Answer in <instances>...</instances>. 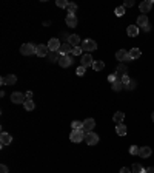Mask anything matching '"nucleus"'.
<instances>
[{"mask_svg":"<svg viewBox=\"0 0 154 173\" xmlns=\"http://www.w3.org/2000/svg\"><path fill=\"white\" fill-rule=\"evenodd\" d=\"M85 134H86V131L83 129L73 130L71 134H70V139H71V142H82V141L85 139Z\"/></svg>","mask_w":154,"mask_h":173,"instance_id":"obj_1","label":"nucleus"},{"mask_svg":"<svg viewBox=\"0 0 154 173\" xmlns=\"http://www.w3.org/2000/svg\"><path fill=\"white\" fill-rule=\"evenodd\" d=\"M36 48H37V45H33V43H23L22 48H20V53H22L23 56H31V54L36 53Z\"/></svg>","mask_w":154,"mask_h":173,"instance_id":"obj_2","label":"nucleus"},{"mask_svg":"<svg viewBox=\"0 0 154 173\" xmlns=\"http://www.w3.org/2000/svg\"><path fill=\"white\" fill-rule=\"evenodd\" d=\"M116 59H117L119 62H131V60H133L131 56H129V53H126V49H119V51L116 53Z\"/></svg>","mask_w":154,"mask_h":173,"instance_id":"obj_3","label":"nucleus"},{"mask_svg":"<svg viewBox=\"0 0 154 173\" xmlns=\"http://www.w3.org/2000/svg\"><path fill=\"white\" fill-rule=\"evenodd\" d=\"M73 62H74L73 54H66V56H62V57H60L59 65H60L62 68H68V67H71V65H73Z\"/></svg>","mask_w":154,"mask_h":173,"instance_id":"obj_4","label":"nucleus"},{"mask_svg":"<svg viewBox=\"0 0 154 173\" xmlns=\"http://www.w3.org/2000/svg\"><path fill=\"white\" fill-rule=\"evenodd\" d=\"M85 142H86L88 145H96V144L99 142V136H97L94 131H88V133L85 134Z\"/></svg>","mask_w":154,"mask_h":173,"instance_id":"obj_5","label":"nucleus"},{"mask_svg":"<svg viewBox=\"0 0 154 173\" xmlns=\"http://www.w3.org/2000/svg\"><path fill=\"white\" fill-rule=\"evenodd\" d=\"M80 46H82V49H86V51H94V49H97V43L94 42L93 39H85Z\"/></svg>","mask_w":154,"mask_h":173,"instance_id":"obj_6","label":"nucleus"},{"mask_svg":"<svg viewBox=\"0 0 154 173\" xmlns=\"http://www.w3.org/2000/svg\"><path fill=\"white\" fill-rule=\"evenodd\" d=\"M26 96L23 94V93H20V91H14L12 94H11V101L14 102V104H25V99Z\"/></svg>","mask_w":154,"mask_h":173,"instance_id":"obj_7","label":"nucleus"},{"mask_svg":"<svg viewBox=\"0 0 154 173\" xmlns=\"http://www.w3.org/2000/svg\"><path fill=\"white\" fill-rule=\"evenodd\" d=\"M151 8H153V0H145V2H142L140 5H139V9H140V12H150L151 11Z\"/></svg>","mask_w":154,"mask_h":173,"instance_id":"obj_8","label":"nucleus"},{"mask_svg":"<svg viewBox=\"0 0 154 173\" xmlns=\"http://www.w3.org/2000/svg\"><path fill=\"white\" fill-rule=\"evenodd\" d=\"M96 127V121L93 119V118H88V119H85L83 121V130L88 133V131H93Z\"/></svg>","mask_w":154,"mask_h":173,"instance_id":"obj_9","label":"nucleus"},{"mask_svg":"<svg viewBox=\"0 0 154 173\" xmlns=\"http://www.w3.org/2000/svg\"><path fill=\"white\" fill-rule=\"evenodd\" d=\"M11 142H12V136H11L9 133L2 131V134H0V144H2V147H3V145H9Z\"/></svg>","mask_w":154,"mask_h":173,"instance_id":"obj_10","label":"nucleus"},{"mask_svg":"<svg viewBox=\"0 0 154 173\" xmlns=\"http://www.w3.org/2000/svg\"><path fill=\"white\" fill-rule=\"evenodd\" d=\"M60 40L57 39V37H54V39H51L49 42H48V49L49 51H59V48H60Z\"/></svg>","mask_w":154,"mask_h":173,"instance_id":"obj_11","label":"nucleus"},{"mask_svg":"<svg viewBox=\"0 0 154 173\" xmlns=\"http://www.w3.org/2000/svg\"><path fill=\"white\" fill-rule=\"evenodd\" d=\"M93 63H94V59H93L91 54H85V56H82V67L88 68V67H93Z\"/></svg>","mask_w":154,"mask_h":173,"instance_id":"obj_12","label":"nucleus"},{"mask_svg":"<svg viewBox=\"0 0 154 173\" xmlns=\"http://www.w3.org/2000/svg\"><path fill=\"white\" fill-rule=\"evenodd\" d=\"M71 51H73V46L70 45V43H62L60 45V48H59V53L62 54V56H66V54H71Z\"/></svg>","mask_w":154,"mask_h":173,"instance_id":"obj_13","label":"nucleus"},{"mask_svg":"<svg viewBox=\"0 0 154 173\" xmlns=\"http://www.w3.org/2000/svg\"><path fill=\"white\" fill-rule=\"evenodd\" d=\"M48 53H49V49H48L46 45H37V48H36V54H37L38 57H45V56H48Z\"/></svg>","mask_w":154,"mask_h":173,"instance_id":"obj_14","label":"nucleus"},{"mask_svg":"<svg viewBox=\"0 0 154 173\" xmlns=\"http://www.w3.org/2000/svg\"><path fill=\"white\" fill-rule=\"evenodd\" d=\"M126 34H128L129 37H136V36L139 34V26H137V25H129V26L126 28Z\"/></svg>","mask_w":154,"mask_h":173,"instance_id":"obj_15","label":"nucleus"},{"mask_svg":"<svg viewBox=\"0 0 154 173\" xmlns=\"http://www.w3.org/2000/svg\"><path fill=\"white\" fill-rule=\"evenodd\" d=\"M46 57L49 59V62H59V60H60V57H62V54H60L59 51H49Z\"/></svg>","mask_w":154,"mask_h":173,"instance_id":"obj_16","label":"nucleus"},{"mask_svg":"<svg viewBox=\"0 0 154 173\" xmlns=\"http://www.w3.org/2000/svg\"><path fill=\"white\" fill-rule=\"evenodd\" d=\"M68 43L74 48V46H80V37L77 36V34H71V36H68Z\"/></svg>","mask_w":154,"mask_h":173,"instance_id":"obj_17","label":"nucleus"},{"mask_svg":"<svg viewBox=\"0 0 154 173\" xmlns=\"http://www.w3.org/2000/svg\"><path fill=\"white\" fill-rule=\"evenodd\" d=\"M65 22H66V25H68V26H71V28L77 26V17L74 16V14H68V16H66V19H65Z\"/></svg>","mask_w":154,"mask_h":173,"instance_id":"obj_18","label":"nucleus"},{"mask_svg":"<svg viewBox=\"0 0 154 173\" xmlns=\"http://www.w3.org/2000/svg\"><path fill=\"white\" fill-rule=\"evenodd\" d=\"M151 153H153V150L150 147H140V150H139V156L140 158H150Z\"/></svg>","mask_w":154,"mask_h":173,"instance_id":"obj_19","label":"nucleus"},{"mask_svg":"<svg viewBox=\"0 0 154 173\" xmlns=\"http://www.w3.org/2000/svg\"><path fill=\"white\" fill-rule=\"evenodd\" d=\"M126 73H128V68H126V65H123V63H122V65H119V67H117V70H116V74H117L120 79H122L123 76H126Z\"/></svg>","mask_w":154,"mask_h":173,"instance_id":"obj_20","label":"nucleus"},{"mask_svg":"<svg viewBox=\"0 0 154 173\" xmlns=\"http://www.w3.org/2000/svg\"><path fill=\"white\" fill-rule=\"evenodd\" d=\"M137 25L142 26V28L148 26V17H147V14H142V16L137 17Z\"/></svg>","mask_w":154,"mask_h":173,"instance_id":"obj_21","label":"nucleus"},{"mask_svg":"<svg viewBox=\"0 0 154 173\" xmlns=\"http://www.w3.org/2000/svg\"><path fill=\"white\" fill-rule=\"evenodd\" d=\"M123 119H125V113H123V111H117V113H114V116H113V121H114L116 124H122Z\"/></svg>","mask_w":154,"mask_h":173,"instance_id":"obj_22","label":"nucleus"},{"mask_svg":"<svg viewBox=\"0 0 154 173\" xmlns=\"http://www.w3.org/2000/svg\"><path fill=\"white\" fill-rule=\"evenodd\" d=\"M5 79V85H14L16 82H17V77H16V74H8L6 77H3Z\"/></svg>","mask_w":154,"mask_h":173,"instance_id":"obj_23","label":"nucleus"},{"mask_svg":"<svg viewBox=\"0 0 154 173\" xmlns=\"http://www.w3.org/2000/svg\"><path fill=\"white\" fill-rule=\"evenodd\" d=\"M23 107H25V110H26V111H33V110L36 108V104H34V101H33V99H26V101H25V104H23Z\"/></svg>","mask_w":154,"mask_h":173,"instance_id":"obj_24","label":"nucleus"},{"mask_svg":"<svg viewBox=\"0 0 154 173\" xmlns=\"http://www.w3.org/2000/svg\"><path fill=\"white\" fill-rule=\"evenodd\" d=\"M94 71H102L103 68H105V63L102 62V60H96L94 63H93V67H91Z\"/></svg>","mask_w":154,"mask_h":173,"instance_id":"obj_25","label":"nucleus"},{"mask_svg":"<svg viewBox=\"0 0 154 173\" xmlns=\"http://www.w3.org/2000/svg\"><path fill=\"white\" fill-rule=\"evenodd\" d=\"M116 131H117L119 136H125L128 130H126V127H125L123 124H117V125H116Z\"/></svg>","mask_w":154,"mask_h":173,"instance_id":"obj_26","label":"nucleus"},{"mask_svg":"<svg viewBox=\"0 0 154 173\" xmlns=\"http://www.w3.org/2000/svg\"><path fill=\"white\" fill-rule=\"evenodd\" d=\"M111 86H113V90H114V91H120V90L123 88V84H122V79L119 77V79H117L116 82H113V84H111Z\"/></svg>","mask_w":154,"mask_h":173,"instance_id":"obj_27","label":"nucleus"},{"mask_svg":"<svg viewBox=\"0 0 154 173\" xmlns=\"http://www.w3.org/2000/svg\"><path fill=\"white\" fill-rule=\"evenodd\" d=\"M129 56H131V59H139V57L142 56V53H140L139 48H133V49L129 51Z\"/></svg>","mask_w":154,"mask_h":173,"instance_id":"obj_28","label":"nucleus"},{"mask_svg":"<svg viewBox=\"0 0 154 173\" xmlns=\"http://www.w3.org/2000/svg\"><path fill=\"white\" fill-rule=\"evenodd\" d=\"M133 172L134 173H145V169H143L140 164H134V166H133Z\"/></svg>","mask_w":154,"mask_h":173,"instance_id":"obj_29","label":"nucleus"},{"mask_svg":"<svg viewBox=\"0 0 154 173\" xmlns=\"http://www.w3.org/2000/svg\"><path fill=\"white\" fill-rule=\"evenodd\" d=\"M71 127H73V130H80V129H83V122H80V121H73Z\"/></svg>","mask_w":154,"mask_h":173,"instance_id":"obj_30","label":"nucleus"},{"mask_svg":"<svg viewBox=\"0 0 154 173\" xmlns=\"http://www.w3.org/2000/svg\"><path fill=\"white\" fill-rule=\"evenodd\" d=\"M68 14H74L76 12V9H77V5L76 3H68Z\"/></svg>","mask_w":154,"mask_h":173,"instance_id":"obj_31","label":"nucleus"},{"mask_svg":"<svg viewBox=\"0 0 154 173\" xmlns=\"http://www.w3.org/2000/svg\"><path fill=\"white\" fill-rule=\"evenodd\" d=\"M68 3H70V2H66V0H57V2H56V5H57L59 8H68Z\"/></svg>","mask_w":154,"mask_h":173,"instance_id":"obj_32","label":"nucleus"},{"mask_svg":"<svg viewBox=\"0 0 154 173\" xmlns=\"http://www.w3.org/2000/svg\"><path fill=\"white\" fill-rule=\"evenodd\" d=\"M123 14H125V6H117V8H116V16L120 17V16H123Z\"/></svg>","mask_w":154,"mask_h":173,"instance_id":"obj_33","label":"nucleus"},{"mask_svg":"<svg viewBox=\"0 0 154 173\" xmlns=\"http://www.w3.org/2000/svg\"><path fill=\"white\" fill-rule=\"evenodd\" d=\"M139 150H140V147H136V145H131L129 147V153L134 156V155H139Z\"/></svg>","mask_w":154,"mask_h":173,"instance_id":"obj_34","label":"nucleus"},{"mask_svg":"<svg viewBox=\"0 0 154 173\" xmlns=\"http://www.w3.org/2000/svg\"><path fill=\"white\" fill-rule=\"evenodd\" d=\"M71 54L73 56H80L82 54V46H74L73 51H71Z\"/></svg>","mask_w":154,"mask_h":173,"instance_id":"obj_35","label":"nucleus"},{"mask_svg":"<svg viewBox=\"0 0 154 173\" xmlns=\"http://www.w3.org/2000/svg\"><path fill=\"white\" fill-rule=\"evenodd\" d=\"M77 76H83V74H85V73H86V68H85V67H82V65H80V67H79V68H77Z\"/></svg>","mask_w":154,"mask_h":173,"instance_id":"obj_36","label":"nucleus"},{"mask_svg":"<svg viewBox=\"0 0 154 173\" xmlns=\"http://www.w3.org/2000/svg\"><path fill=\"white\" fill-rule=\"evenodd\" d=\"M117 79H119V76H117V74H110V76H108V82H110V84H113V82H116V81H117Z\"/></svg>","mask_w":154,"mask_h":173,"instance_id":"obj_37","label":"nucleus"},{"mask_svg":"<svg viewBox=\"0 0 154 173\" xmlns=\"http://www.w3.org/2000/svg\"><path fill=\"white\" fill-rule=\"evenodd\" d=\"M129 82H131V79L128 77V74L122 77V84H123V86H126V85H128V84H129Z\"/></svg>","mask_w":154,"mask_h":173,"instance_id":"obj_38","label":"nucleus"},{"mask_svg":"<svg viewBox=\"0 0 154 173\" xmlns=\"http://www.w3.org/2000/svg\"><path fill=\"white\" fill-rule=\"evenodd\" d=\"M125 88H126V90H134V88H136V81H131Z\"/></svg>","mask_w":154,"mask_h":173,"instance_id":"obj_39","label":"nucleus"},{"mask_svg":"<svg viewBox=\"0 0 154 173\" xmlns=\"http://www.w3.org/2000/svg\"><path fill=\"white\" fill-rule=\"evenodd\" d=\"M123 6H125V8H128V6H134V0H126V2L123 3Z\"/></svg>","mask_w":154,"mask_h":173,"instance_id":"obj_40","label":"nucleus"},{"mask_svg":"<svg viewBox=\"0 0 154 173\" xmlns=\"http://www.w3.org/2000/svg\"><path fill=\"white\" fill-rule=\"evenodd\" d=\"M0 173H8V167H6L5 164H2V166H0Z\"/></svg>","mask_w":154,"mask_h":173,"instance_id":"obj_41","label":"nucleus"},{"mask_svg":"<svg viewBox=\"0 0 154 173\" xmlns=\"http://www.w3.org/2000/svg\"><path fill=\"white\" fill-rule=\"evenodd\" d=\"M120 173H131V170H129L128 167H122V169H120Z\"/></svg>","mask_w":154,"mask_h":173,"instance_id":"obj_42","label":"nucleus"},{"mask_svg":"<svg viewBox=\"0 0 154 173\" xmlns=\"http://www.w3.org/2000/svg\"><path fill=\"white\" fill-rule=\"evenodd\" d=\"M25 96H26V99H33V91H28Z\"/></svg>","mask_w":154,"mask_h":173,"instance_id":"obj_43","label":"nucleus"},{"mask_svg":"<svg viewBox=\"0 0 154 173\" xmlns=\"http://www.w3.org/2000/svg\"><path fill=\"white\" fill-rule=\"evenodd\" d=\"M145 173H154V167H148V169L145 170Z\"/></svg>","mask_w":154,"mask_h":173,"instance_id":"obj_44","label":"nucleus"},{"mask_svg":"<svg viewBox=\"0 0 154 173\" xmlns=\"http://www.w3.org/2000/svg\"><path fill=\"white\" fill-rule=\"evenodd\" d=\"M43 25H45V26H49V25H51V22H49V20H45V22H43Z\"/></svg>","mask_w":154,"mask_h":173,"instance_id":"obj_45","label":"nucleus"},{"mask_svg":"<svg viewBox=\"0 0 154 173\" xmlns=\"http://www.w3.org/2000/svg\"><path fill=\"white\" fill-rule=\"evenodd\" d=\"M151 119H153V122H154V111H153V115H151Z\"/></svg>","mask_w":154,"mask_h":173,"instance_id":"obj_46","label":"nucleus"}]
</instances>
